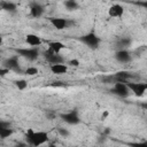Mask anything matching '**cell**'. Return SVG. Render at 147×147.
I'll use <instances>...</instances> for the list:
<instances>
[{
    "mask_svg": "<svg viewBox=\"0 0 147 147\" xmlns=\"http://www.w3.org/2000/svg\"><path fill=\"white\" fill-rule=\"evenodd\" d=\"M25 140L33 147H40L41 145L48 141V133L45 131L34 132L32 129H29L25 133Z\"/></svg>",
    "mask_w": 147,
    "mask_h": 147,
    "instance_id": "6da1fadb",
    "label": "cell"
},
{
    "mask_svg": "<svg viewBox=\"0 0 147 147\" xmlns=\"http://www.w3.org/2000/svg\"><path fill=\"white\" fill-rule=\"evenodd\" d=\"M125 85L127 86L129 91H131L136 96H142L147 90V84L146 83H131L126 82Z\"/></svg>",
    "mask_w": 147,
    "mask_h": 147,
    "instance_id": "7a4b0ae2",
    "label": "cell"
},
{
    "mask_svg": "<svg viewBox=\"0 0 147 147\" xmlns=\"http://www.w3.org/2000/svg\"><path fill=\"white\" fill-rule=\"evenodd\" d=\"M100 38L94 33V32H90L85 36H83L80 38V41H83L86 46L91 47V48H98L99 44H100Z\"/></svg>",
    "mask_w": 147,
    "mask_h": 147,
    "instance_id": "3957f363",
    "label": "cell"
},
{
    "mask_svg": "<svg viewBox=\"0 0 147 147\" xmlns=\"http://www.w3.org/2000/svg\"><path fill=\"white\" fill-rule=\"evenodd\" d=\"M16 53L23 57H25L26 60L29 61H34L38 59L39 56V52L37 48H20V49H16Z\"/></svg>",
    "mask_w": 147,
    "mask_h": 147,
    "instance_id": "277c9868",
    "label": "cell"
},
{
    "mask_svg": "<svg viewBox=\"0 0 147 147\" xmlns=\"http://www.w3.org/2000/svg\"><path fill=\"white\" fill-rule=\"evenodd\" d=\"M61 118L70 124V125H76L80 122V118H79V115H78V111L77 110H71L69 113H64V114H61Z\"/></svg>",
    "mask_w": 147,
    "mask_h": 147,
    "instance_id": "5b68a950",
    "label": "cell"
},
{
    "mask_svg": "<svg viewBox=\"0 0 147 147\" xmlns=\"http://www.w3.org/2000/svg\"><path fill=\"white\" fill-rule=\"evenodd\" d=\"M3 68L8 69L9 71L13 70V71H16V72H21V69H20V64H18V56L15 55V56H11L9 59H6L3 62Z\"/></svg>",
    "mask_w": 147,
    "mask_h": 147,
    "instance_id": "8992f818",
    "label": "cell"
},
{
    "mask_svg": "<svg viewBox=\"0 0 147 147\" xmlns=\"http://www.w3.org/2000/svg\"><path fill=\"white\" fill-rule=\"evenodd\" d=\"M110 92L119 98H126L129 95V88L124 83H115V85L110 90Z\"/></svg>",
    "mask_w": 147,
    "mask_h": 147,
    "instance_id": "52a82bcc",
    "label": "cell"
},
{
    "mask_svg": "<svg viewBox=\"0 0 147 147\" xmlns=\"http://www.w3.org/2000/svg\"><path fill=\"white\" fill-rule=\"evenodd\" d=\"M44 56H45L46 61L49 62L51 64H61V63H63V57L60 54L53 53V52H51L48 49L44 53Z\"/></svg>",
    "mask_w": 147,
    "mask_h": 147,
    "instance_id": "ba28073f",
    "label": "cell"
},
{
    "mask_svg": "<svg viewBox=\"0 0 147 147\" xmlns=\"http://www.w3.org/2000/svg\"><path fill=\"white\" fill-rule=\"evenodd\" d=\"M52 25L56 29V30H63V29H67L70 24V22L65 18H62V17H51L49 18Z\"/></svg>",
    "mask_w": 147,
    "mask_h": 147,
    "instance_id": "9c48e42d",
    "label": "cell"
},
{
    "mask_svg": "<svg viewBox=\"0 0 147 147\" xmlns=\"http://www.w3.org/2000/svg\"><path fill=\"white\" fill-rule=\"evenodd\" d=\"M115 59L121 63H127L131 61V54L126 49H119L115 53Z\"/></svg>",
    "mask_w": 147,
    "mask_h": 147,
    "instance_id": "30bf717a",
    "label": "cell"
},
{
    "mask_svg": "<svg viewBox=\"0 0 147 147\" xmlns=\"http://www.w3.org/2000/svg\"><path fill=\"white\" fill-rule=\"evenodd\" d=\"M42 14H44V7L38 2H32L30 6V15L34 18H38Z\"/></svg>",
    "mask_w": 147,
    "mask_h": 147,
    "instance_id": "8fae6325",
    "label": "cell"
},
{
    "mask_svg": "<svg viewBox=\"0 0 147 147\" xmlns=\"http://www.w3.org/2000/svg\"><path fill=\"white\" fill-rule=\"evenodd\" d=\"M108 13L111 17H121L124 14V8H123V6H121L118 3H115V5L110 6Z\"/></svg>",
    "mask_w": 147,
    "mask_h": 147,
    "instance_id": "7c38bea8",
    "label": "cell"
},
{
    "mask_svg": "<svg viewBox=\"0 0 147 147\" xmlns=\"http://www.w3.org/2000/svg\"><path fill=\"white\" fill-rule=\"evenodd\" d=\"M130 77H131V74L129 71H118L113 76L115 83H124V84L127 82Z\"/></svg>",
    "mask_w": 147,
    "mask_h": 147,
    "instance_id": "4fadbf2b",
    "label": "cell"
},
{
    "mask_svg": "<svg viewBox=\"0 0 147 147\" xmlns=\"http://www.w3.org/2000/svg\"><path fill=\"white\" fill-rule=\"evenodd\" d=\"M25 41H26L30 46H32L33 48H37V46H39V45L41 44V39H40V37H38L37 34H33V33H29V34H26V37H25Z\"/></svg>",
    "mask_w": 147,
    "mask_h": 147,
    "instance_id": "5bb4252c",
    "label": "cell"
},
{
    "mask_svg": "<svg viewBox=\"0 0 147 147\" xmlns=\"http://www.w3.org/2000/svg\"><path fill=\"white\" fill-rule=\"evenodd\" d=\"M63 48H64V45L61 41H51V42H48V51H51L53 53L60 54V52Z\"/></svg>",
    "mask_w": 147,
    "mask_h": 147,
    "instance_id": "9a60e30c",
    "label": "cell"
},
{
    "mask_svg": "<svg viewBox=\"0 0 147 147\" xmlns=\"http://www.w3.org/2000/svg\"><path fill=\"white\" fill-rule=\"evenodd\" d=\"M51 71L55 75H62V74H65L68 71V67L63 63L61 64H52L51 65Z\"/></svg>",
    "mask_w": 147,
    "mask_h": 147,
    "instance_id": "2e32d148",
    "label": "cell"
},
{
    "mask_svg": "<svg viewBox=\"0 0 147 147\" xmlns=\"http://www.w3.org/2000/svg\"><path fill=\"white\" fill-rule=\"evenodd\" d=\"M0 8H1L2 10L10 11V13H15V11H16V5H15L14 2L2 1V2H0Z\"/></svg>",
    "mask_w": 147,
    "mask_h": 147,
    "instance_id": "e0dca14e",
    "label": "cell"
},
{
    "mask_svg": "<svg viewBox=\"0 0 147 147\" xmlns=\"http://www.w3.org/2000/svg\"><path fill=\"white\" fill-rule=\"evenodd\" d=\"M64 6H65V8H67L68 10H76V9L79 7L78 2L75 1V0H67V1L64 2Z\"/></svg>",
    "mask_w": 147,
    "mask_h": 147,
    "instance_id": "ac0fdd59",
    "label": "cell"
},
{
    "mask_svg": "<svg viewBox=\"0 0 147 147\" xmlns=\"http://www.w3.org/2000/svg\"><path fill=\"white\" fill-rule=\"evenodd\" d=\"M13 129L11 127H8V129H1L0 130V139H6L8 137H10L13 134Z\"/></svg>",
    "mask_w": 147,
    "mask_h": 147,
    "instance_id": "d6986e66",
    "label": "cell"
},
{
    "mask_svg": "<svg viewBox=\"0 0 147 147\" xmlns=\"http://www.w3.org/2000/svg\"><path fill=\"white\" fill-rule=\"evenodd\" d=\"M130 44H131V40H130L129 38H122V39H119V41L117 42L118 47H121L122 49H125Z\"/></svg>",
    "mask_w": 147,
    "mask_h": 147,
    "instance_id": "ffe728a7",
    "label": "cell"
},
{
    "mask_svg": "<svg viewBox=\"0 0 147 147\" xmlns=\"http://www.w3.org/2000/svg\"><path fill=\"white\" fill-rule=\"evenodd\" d=\"M15 86H16L18 90L23 91V90H25V88L28 87V83H26V80H24V79H18V80H15Z\"/></svg>",
    "mask_w": 147,
    "mask_h": 147,
    "instance_id": "44dd1931",
    "label": "cell"
},
{
    "mask_svg": "<svg viewBox=\"0 0 147 147\" xmlns=\"http://www.w3.org/2000/svg\"><path fill=\"white\" fill-rule=\"evenodd\" d=\"M24 74L28 75V76H34V75L38 74V69H37L36 67H29V68L24 71Z\"/></svg>",
    "mask_w": 147,
    "mask_h": 147,
    "instance_id": "7402d4cb",
    "label": "cell"
},
{
    "mask_svg": "<svg viewBox=\"0 0 147 147\" xmlns=\"http://www.w3.org/2000/svg\"><path fill=\"white\" fill-rule=\"evenodd\" d=\"M129 147H147V142L142 141V142H129L127 144Z\"/></svg>",
    "mask_w": 147,
    "mask_h": 147,
    "instance_id": "603a6c76",
    "label": "cell"
},
{
    "mask_svg": "<svg viewBox=\"0 0 147 147\" xmlns=\"http://www.w3.org/2000/svg\"><path fill=\"white\" fill-rule=\"evenodd\" d=\"M57 132L60 133V136H62V137H64V138H67V137L70 134V132H69L67 129H63V127H59V129H57Z\"/></svg>",
    "mask_w": 147,
    "mask_h": 147,
    "instance_id": "cb8c5ba5",
    "label": "cell"
},
{
    "mask_svg": "<svg viewBox=\"0 0 147 147\" xmlns=\"http://www.w3.org/2000/svg\"><path fill=\"white\" fill-rule=\"evenodd\" d=\"M10 126H11V125H10L9 122L0 119V130H1V129H8V127H10Z\"/></svg>",
    "mask_w": 147,
    "mask_h": 147,
    "instance_id": "d4e9b609",
    "label": "cell"
},
{
    "mask_svg": "<svg viewBox=\"0 0 147 147\" xmlns=\"http://www.w3.org/2000/svg\"><path fill=\"white\" fill-rule=\"evenodd\" d=\"M69 64L72 65V67H78V65H79V61L76 60V59H72V60L69 61Z\"/></svg>",
    "mask_w": 147,
    "mask_h": 147,
    "instance_id": "484cf974",
    "label": "cell"
},
{
    "mask_svg": "<svg viewBox=\"0 0 147 147\" xmlns=\"http://www.w3.org/2000/svg\"><path fill=\"white\" fill-rule=\"evenodd\" d=\"M8 72H9V70H8V69H6V68H0V77L6 76Z\"/></svg>",
    "mask_w": 147,
    "mask_h": 147,
    "instance_id": "4316f807",
    "label": "cell"
},
{
    "mask_svg": "<svg viewBox=\"0 0 147 147\" xmlns=\"http://www.w3.org/2000/svg\"><path fill=\"white\" fill-rule=\"evenodd\" d=\"M14 147H28V145H26V144H24V142H17Z\"/></svg>",
    "mask_w": 147,
    "mask_h": 147,
    "instance_id": "83f0119b",
    "label": "cell"
},
{
    "mask_svg": "<svg viewBox=\"0 0 147 147\" xmlns=\"http://www.w3.org/2000/svg\"><path fill=\"white\" fill-rule=\"evenodd\" d=\"M103 133H105V134H109V133H110V129H109V127H106V130L103 131Z\"/></svg>",
    "mask_w": 147,
    "mask_h": 147,
    "instance_id": "f1b7e54d",
    "label": "cell"
},
{
    "mask_svg": "<svg viewBox=\"0 0 147 147\" xmlns=\"http://www.w3.org/2000/svg\"><path fill=\"white\" fill-rule=\"evenodd\" d=\"M108 115H109V113H108V111H105V113L102 114V119H103V118H106Z\"/></svg>",
    "mask_w": 147,
    "mask_h": 147,
    "instance_id": "f546056e",
    "label": "cell"
},
{
    "mask_svg": "<svg viewBox=\"0 0 147 147\" xmlns=\"http://www.w3.org/2000/svg\"><path fill=\"white\" fill-rule=\"evenodd\" d=\"M40 147H41V146H40ZM45 147H56V146H55V145H49V146H45Z\"/></svg>",
    "mask_w": 147,
    "mask_h": 147,
    "instance_id": "4dcf8cb0",
    "label": "cell"
},
{
    "mask_svg": "<svg viewBox=\"0 0 147 147\" xmlns=\"http://www.w3.org/2000/svg\"><path fill=\"white\" fill-rule=\"evenodd\" d=\"M0 45H2V37L0 36Z\"/></svg>",
    "mask_w": 147,
    "mask_h": 147,
    "instance_id": "1f68e13d",
    "label": "cell"
}]
</instances>
